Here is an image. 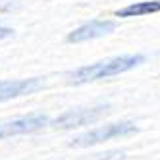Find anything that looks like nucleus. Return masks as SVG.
Wrapping results in <instances>:
<instances>
[{
	"label": "nucleus",
	"mask_w": 160,
	"mask_h": 160,
	"mask_svg": "<svg viewBox=\"0 0 160 160\" xmlns=\"http://www.w3.org/2000/svg\"><path fill=\"white\" fill-rule=\"evenodd\" d=\"M12 35H14V31H12V29H8V27H2V25H0V41L10 39Z\"/></svg>",
	"instance_id": "6e6552de"
},
{
	"label": "nucleus",
	"mask_w": 160,
	"mask_h": 160,
	"mask_svg": "<svg viewBox=\"0 0 160 160\" xmlns=\"http://www.w3.org/2000/svg\"><path fill=\"white\" fill-rule=\"evenodd\" d=\"M108 112V106H93V108H75V110H68L62 116H58L52 125L56 129H73V128H81V125H89L102 118Z\"/></svg>",
	"instance_id": "7ed1b4c3"
},
{
	"label": "nucleus",
	"mask_w": 160,
	"mask_h": 160,
	"mask_svg": "<svg viewBox=\"0 0 160 160\" xmlns=\"http://www.w3.org/2000/svg\"><path fill=\"white\" fill-rule=\"evenodd\" d=\"M114 31V23L112 21H106V19H93L89 23L81 25L73 29L70 35H68V42H85V41H93V39H98V37H104L108 33Z\"/></svg>",
	"instance_id": "423d86ee"
},
{
	"label": "nucleus",
	"mask_w": 160,
	"mask_h": 160,
	"mask_svg": "<svg viewBox=\"0 0 160 160\" xmlns=\"http://www.w3.org/2000/svg\"><path fill=\"white\" fill-rule=\"evenodd\" d=\"M139 64H143V56L141 54L114 56V58L79 68V70H75L70 75V79H72V83H89V81H97V79H106V77L120 75L123 72L133 70V68L139 66Z\"/></svg>",
	"instance_id": "f257e3e1"
},
{
	"label": "nucleus",
	"mask_w": 160,
	"mask_h": 160,
	"mask_svg": "<svg viewBox=\"0 0 160 160\" xmlns=\"http://www.w3.org/2000/svg\"><path fill=\"white\" fill-rule=\"evenodd\" d=\"M50 120L44 114H29V116H21L16 120H8V122H0V139L6 137H14V135H23V133H33L42 129L44 125H48Z\"/></svg>",
	"instance_id": "20e7f679"
},
{
	"label": "nucleus",
	"mask_w": 160,
	"mask_h": 160,
	"mask_svg": "<svg viewBox=\"0 0 160 160\" xmlns=\"http://www.w3.org/2000/svg\"><path fill=\"white\" fill-rule=\"evenodd\" d=\"M160 12V0H147V2H133L129 6H125L118 10V18H139L147 14H158Z\"/></svg>",
	"instance_id": "0eeeda50"
},
{
	"label": "nucleus",
	"mask_w": 160,
	"mask_h": 160,
	"mask_svg": "<svg viewBox=\"0 0 160 160\" xmlns=\"http://www.w3.org/2000/svg\"><path fill=\"white\" fill-rule=\"evenodd\" d=\"M137 128L131 122H118V123H108V125H98V128L91 129L83 135H77L72 141V147H91L102 141H110V139H118V137H128L135 133Z\"/></svg>",
	"instance_id": "f03ea898"
},
{
	"label": "nucleus",
	"mask_w": 160,
	"mask_h": 160,
	"mask_svg": "<svg viewBox=\"0 0 160 160\" xmlns=\"http://www.w3.org/2000/svg\"><path fill=\"white\" fill-rule=\"evenodd\" d=\"M42 87L41 77H31V79H8L0 81V102L16 98L21 95H31Z\"/></svg>",
	"instance_id": "39448f33"
}]
</instances>
